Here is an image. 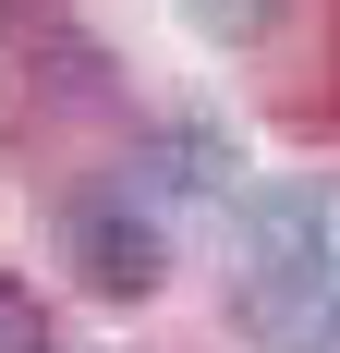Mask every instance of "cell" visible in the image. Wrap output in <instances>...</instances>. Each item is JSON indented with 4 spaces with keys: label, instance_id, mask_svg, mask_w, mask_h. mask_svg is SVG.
Returning a JSON list of instances; mask_svg holds the SVG:
<instances>
[{
    "label": "cell",
    "instance_id": "cell-1",
    "mask_svg": "<svg viewBox=\"0 0 340 353\" xmlns=\"http://www.w3.org/2000/svg\"><path fill=\"white\" fill-rule=\"evenodd\" d=\"M243 268L268 281H328L340 268V183H268L243 219Z\"/></svg>",
    "mask_w": 340,
    "mask_h": 353
},
{
    "label": "cell",
    "instance_id": "cell-2",
    "mask_svg": "<svg viewBox=\"0 0 340 353\" xmlns=\"http://www.w3.org/2000/svg\"><path fill=\"white\" fill-rule=\"evenodd\" d=\"M61 232H73V268H85V292H122V305H146V292L170 281L158 219H146V208H122V195H85Z\"/></svg>",
    "mask_w": 340,
    "mask_h": 353
},
{
    "label": "cell",
    "instance_id": "cell-3",
    "mask_svg": "<svg viewBox=\"0 0 340 353\" xmlns=\"http://www.w3.org/2000/svg\"><path fill=\"white\" fill-rule=\"evenodd\" d=\"M243 341L255 353H340V281H268V268H243Z\"/></svg>",
    "mask_w": 340,
    "mask_h": 353
},
{
    "label": "cell",
    "instance_id": "cell-4",
    "mask_svg": "<svg viewBox=\"0 0 340 353\" xmlns=\"http://www.w3.org/2000/svg\"><path fill=\"white\" fill-rule=\"evenodd\" d=\"M182 12H195L219 49H243V37H268V25H279V0H182Z\"/></svg>",
    "mask_w": 340,
    "mask_h": 353
},
{
    "label": "cell",
    "instance_id": "cell-5",
    "mask_svg": "<svg viewBox=\"0 0 340 353\" xmlns=\"http://www.w3.org/2000/svg\"><path fill=\"white\" fill-rule=\"evenodd\" d=\"M0 353H49V317H36L25 281H0Z\"/></svg>",
    "mask_w": 340,
    "mask_h": 353
},
{
    "label": "cell",
    "instance_id": "cell-6",
    "mask_svg": "<svg viewBox=\"0 0 340 353\" xmlns=\"http://www.w3.org/2000/svg\"><path fill=\"white\" fill-rule=\"evenodd\" d=\"M158 171H182V183H219V171H231V146H219V134H170V146H158Z\"/></svg>",
    "mask_w": 340,
    "mask_h": 353
}]
</instances>
